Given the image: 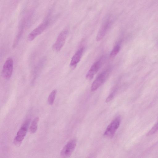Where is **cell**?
<instances>
[{"mask_svg":"<svg viewBox=\"0 0 158 158\" xmlns=\"http://www.w3.org/2000/svg\"><path fill=\"white\" fill-rule=\"evenodd\" d=\"M49 23V21L48 19L43 22L29 34L27 37L28 40L30 41L33 40L43 32L47 27Z\"/></svg>","mask_w":158,"mask_h":158,"instance_id":"obj_7","label":"cell"},{"mask_svg":"<svg viewBox=\"0 0 158 158\" xmlns=\"http://www.w3.org/2000/svg\"><path fill=\"white\" fill-rule=\"evenodd\" d=\"M113 22L111 15H108L103 19L102 24L97 35L96 39L97 41L101 40L111 26Z\"/></svg>","mask_w":158,"mask_h":158,"instance_id":"obj_1","label":"cell"},{"mask_svg":"<svg viewBox=\"0 0 158 158\" xmlns=\"http://www.w3.org/2000/svg\"><path fill=\"white\" fill-rule=\"evenodd\" d=\"M39 121L38 117H36L33 120L30 127V131L31 133L33 134L36 131Z\"/></svg>","mask_w":158,"mask_h":158,"instance_id":"obj_11","label":"cell"},{"mask_svg":"<svg viewBox=\"0 0 158 158\" xmlns=\"http://www.w3.org/2000/svg\"><path fill=\"white\" fill-rule=\"evenodd\" d=\"M158 130V122L156 123L154 126L149 130L147 133V135L149 136L154 134Z\"/></svg>","mask_w":158,"mask_h":158,"instance_id":"obj_14","label":"cell"},{"mask_svg":"<svg viewBox=\"0 0 158 158\" xmlns=\"http://www.w3.org/2000/svg\"><path fill=\"white\" fill-rule=\"evenodd\" d=\"M120 122V117L118 116L114 118L107 127L104 133V135L109 138L113 137L119 127Z\"/></svg>","mask_w":158,"mask_h":158,"instance_id":"obj_4","label":"cell"},{"mask_svg":"<svg viewBox=\"0 0 158 158\" xmlns=\"http://www.w3.org/2000/svg\"><path fill=\"white\" fill-rule=\"evenodd\" d=\"M57 92L56 89L53 90L49 94L48 99V103L50 105H52L54 103Z\"/></svg>","mask_w":158,"mask_h":158,"instance_id":"obj_12","label":"cell"},{"mask_svg":"<svg viewBox=\"0 0 158 158\" xmlns=\"http://www.w3.org/2000/svg\"><path fill=\"white\" fill-rule=\"evenodd\" d=\"M77 143L76 139L69 140L63 147L60 152L61 156L63 157H68L72 154Z\"/></svg>","mask_w":158,"mask_h":158,"instance_id":"obj_8","label":"cell"},{"mask_svg":"<svg viewBox=\"0 0 158 158\" xmlns=\"http://www.w3.org/2000/svg\"><path fill=\"white\" fill-rule=\"evenodd\" d=\"M14 67V61L12 58L9 57L5 61L2 67V74L3 77L9 79L12 76Z\"/></svg>","mask_w":158,"mask_h":158,"instance_id":"obj_5","label":"cell"},{"mask_svg":"<svg viewBox=\"0 0 158 158\" xmlns=\"http://www.w3.org/2000/svg\"><path fill=\"white\" fill-rule=\"evenodd\" d=\"M30 121V118L27 119L18 131L14 140L16 146H20L22 143L26 135Z\"/></svg>","mask_w":158,"mask_h":158,"instance_id":"obj_2","label":"cell"},{"mask_svg":"<svg viewBox=\"0 0 158 158\" xmlns=\"http://www.w3.org/2000/svg\"><path fill=\"white\" fill-rule=\"evenodd\" d=\"M69 33V29L66 28L60 33L52 46L54 51L59 52L61 50L65 43Z\"/></svg>","mask_w":158,"mask_h":158,"instance_id":"obj_3","label":"cell"},{"mask_svg":"<svg viewBox=\"0 0 158 158\" xmlns=\"http://www.w3.org/2000/svg\"><path fill=\"white\" fill-rule=\"evenodd\" d=\"M120 49V46L118 44L115 45L111 51L110 56L111 58L114 57L118 53Z\"/></svg>","mask_w":158,"mask_h":158,"instance_id":"obj_13","label":"cell"},{"mask_svg":"<svg viewBox=\"0 0 158 158\" xmlns=\"http://www.w3.org/2000/svg\"><path fill=\"white\" fill-rule=\"evenodd\" d=\"M105 59V57H102L92 65L86 75L87 80H90L93 78L103 64Z\"/></svg>","mask_w":158,"mask_h":158,"instance_id":"obj_9","label":"cell"},{"mask_svg":"<svg viewBox=\"0 0 158 158\" xmlns=\"http://www.w3.org/2000/svg\"><path fill=\"white\" fill-rule=\"evenodd\" d=\"M116 92V89H114L113 91H112L111 93L109 95L108 97L107 98L106 102L111 101L114 98L115 94V92Z\"/></svg>","mask_w":158,"mask_h":158,"instance_id":"obj_15","label":"cell"},{"mask_svg":"<svg viewBox=\"0 0 158 158\" xmlns=\"http://www.w3.org/2000/svg\"><path fill=\"white\" fill-rule=\"evenodd\" d=\"M84 48L82 47L79 49L72 57L70 62V66L74 67L80 61L84 52Z\"/></svg>","mask_w":158,"mask_h":158,"instance_id":"obj_10","label":"cell"},{"mask_svg":"<svg viewBox=\"0 0 158 158\" xmlns=\"http://www.w3.org/2000/svg\"><path fill=\"white\" fill-rule=\"evenodd\" d=\"M110 70L107 69L100 74L93 83L91 90L94 91L98 89L103 84L108 77Z\"/></svg>","mask_w":158,"mask_h":158,"instance_id":"obj_6","label":"cell"}]
</instances>
